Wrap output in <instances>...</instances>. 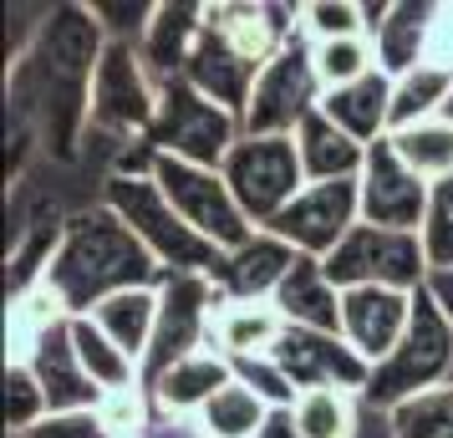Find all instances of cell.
<instances>
[{
    "instance_id": "11",
    "label": "cell",
    "mask_w": 453,
    "mask_h": 438,
    "mask_svg": "<svg viewBox=\"0 0 453 438\" xmlns=\"http://www.w3.org/2000/svg\"><path fill=\"white\" fill-rule=\"evenodd\" d=\"M225 184L240 199L245 219L265 230L270 219L306 188V168L296 153V138H240L225 158Z\"/></svg>"
},
{
    "instance_id": "28",
    "label": "cell",
    "mask_w": 453,
    "mask_h": 438,
    "mask_svg": "<svg viewBox=\"0 0 453 438\" xmlns=\"http://www.w3.org/2000/svg\"><path fill=\"white\" fill-rule=\"evenodd\" d=\"M449 97H453V66H438V62L412 66L408 77L392 82V133L443 118Z\"/></svg>"
},
{
    "instance_id": "25",
    "label": "cell",
    "mask_w": 453,
    "mask_h": 438,
    "mask_svg": "<svg viewBox=\"0 0 453 438\" xmlns=\"http://www.w3.org/2000/svg\"><path fill=\"white\" fill-rule=\"evenodd\" d=\"M280 336H286V316L270 301H225L214 311V352H225L229 362L270 357Z\"/></svg>"
},
{
    "instance_id": "4",
    "label": "cell",
    "mask_w": 453,
    "mask_h": 438,
    "mask_svg": "<svg viewBox=\"0 0 453 438\" xmlns=\"http://www.w3.org/2000/svg\"><path fill=\"white\" fill-rule=\"evenodd\" d=\"M443 382H453V321L438 306V296L423 286L418 301H412L408 336L397 342V352L382 367H372V382L362 393V403L377 408V413H392L397 403H408L418 393H433Z\"/></svg>"
},
{
    "instance_id": "30",
    "label": "cell",
    "mask_w": 453,
    "mask_h": 438,
    "mask_svg": "<svg viewBox=\"0 0 453 438\" xmlns=\"http://www.w3.org/2000/svg\"><path fill=\"white\" fill-rule=\"evenodd\" d=\"M296 428L306 438H357V423H362V393H347V388H311L301 393V403L290 408Z\"/></svg>"
},
{
    "instance_id": "8",
    "label": "cell",
    "mask_w": 453,
    "mask_h": 438,
    "mask_svg": "<svg viewBox=\"0 0 453 438\" xmlns=\"http://www.w3.org/2000/svg\"><path fill=\"white\" fill-rule=\"evenodd\" d=\"M321 271L336 291H357V286H388V291H423L428 286V255L423 240L403 230H377V225H357V230L321 260Z\"/></svg>"
},
{
    "instance_id": "14",
    "label": "cell",
    "mask_w": 453,
    "mask_h": 438,
    "mask_svg": "<svg viewBox=\"0 0 453 438\" xmlns=\"http://www.w3.org/2000/svg\"><path fill=\"white\" fill-rule=\"evenodd\" d=\"M412 301H418V291H388V286L342 291V342L367 367H382L397 352V342L408 336Z\"/></svg>"
},
{
    "instance_id": "18",
    "label": "cell",
    "mask_w": 453,
    "mask_h": 438,
    "mask_svg": "<svg viewBox=\"0 0 453 438\" xmlns=\"http://www.w3.org/2000/svg\"><path fill=\"white\" fill-rule=\"evenodd\" d=\"M296 260H301V250H290L280 234L255 230L240 250H229L219 260L214 286L225 291V301H275L286 275L296 271Z\"/></svg>"
},
{
    "instance_id": "6",
    "label": "cell",
    "mask_w": 453,
    "mask_h": 438,
    "mask_svg": "<svg viewBox=\"0 0 453 438\" xmlns=\"http://www.w3.org/2000/svg\"><path fill=\"white\" fill-rule=\"evenodd\" d=\"M158 118V87L143 72V57L133 42H107L97 82H92V138L112 148H133L148 138V127Z\"/></svg>"
},
{
    "instance_id": "15",
    "label": "cell",
    "mask_w": 453,
    "mask_h": 438,
    "mask_svg": "<svg viewBox=\"0 0 453 438\" xmlns=\"http://www.w3.org/2000/svg\"><path fill=\"white\" fill-rule=\"evenodd\" d=\"M275 362L280 373L296 382V393H311V388H347V393H367L372 367L351 352L342 336L326 332H301V327H286V336L275 342Z\"/></svg>"
},
{
    "instance_id": "16",
    "label": "cell",
    "mask_w": 453,
    "mask_h": 438,
    "mask_svg": "<svg viewBox=\"0 0 453 438\" xmlns=\"http://www.w3.org/2000/svg\"><path fill=\"white\" fill-rule=\"evenodd\" d=\"M362 11H367V36L377 46V66L392 82L428 62L433 11H438L433 0H362Z\"/></svg>"
},
{
    "instance_id": "45",
    "label": "cell",
    "mask_w": 453,
    "mask_h": 438,
    "mask_svg": "<svg viewBox=\"0 0 453 438\" xmlns=\"http://www.w3.org/2000/svg\"><path fill=\"white\" fill-rule=\"evenodd\" d=\"M357 438H392L388 413H377V408H367V403H362V423H357Z\"/></svg>"
},
{
    "instance_id": "17",
    "label": "cell",
    "mask_w": 453,
    "mask_h": 438,
    "mask_svg": "<svg viewBox=\"0 0 453 438\" xmlns=\"http://www.w3.org/2000/svg\"><path fill=\"white\" fill-rule=\"evenodd\" d=\"M26 367L36 373V382H42L46 408H51V413H92V408L103 403V388L87 377L82 357H77V342H72V316L57 321V327L36 342V352H31Z\"/></svg>"
},
{
    "instance_id": "35",
    "label": "cell",
    "mask_w": 453,
    "mask_h": 438,
    "mask_svg": "<svg viewBox=\"0 0 453 438\" xmlns=\"http://www.w3.org/2000/svg\"><path fill=\"white\" fill-rule=\"evenodd\" d=\"M301 31H306L311 46L367 36V11H362L357 0H306V5H301Z\"/></svg>"
},
{
    "instance_id": "39",
    "label": "cell",
    "mask_w": 453,
    "mask_h": 438,
    "mask_svg": "<svg viewBox=\"0 0 453 438\" xmlns=\"http://www.w3.org/2000/svg\"><path fill=\"white\" fill-rule=\"evenodd\" d=\"M234 382H245L250 393L260 397V403H270V408H296V403H301L296 382L280 373L275 357H240V362H234Z\"/></svg>"
},
{
    "instance_id": "27",
    "label": "cell",
    "mask_w": 453,
    "mask_h": 438,
    "mask_svg": "<svg viewBox=\"0 0 453 438\" xmlns=\"http://www.w3.org/2000/svg\"><path fill=\"white\" fill-rule=\"evenodd\" d=\"M57 321H66V306L62 296L51 291V286H26V291L11 296V306H5V362H31L36 352V342H42Z\"/></svg>"
},
{
    "instance_id": "31",
    "label": "cell",
    "mask_w": 453,
    "mask_h": 438,
    "mask_svg": "<svg viewBox=\"0 0 453 438\" xmlns=\"http://www.w3.org/2000/svg\"><path fill=\"white\" fill-rule=\"evenodd\" d=\"M397 158L423 179V184H443L453 179V123L433 118V123H418V127H403V133H388Z\"/></svg>"
},
{
    "instance_id": "32",
    "label": "cell",
    "mask_w": 453,
    "mask_h": 438,
    "mask_svg": "<svg viewBox=\"0 0 453 438\" xmlns=\"http://www.w3.org/2000/svg\"><path fill=\"white\" fill-rule=\"evenodd\" d=\"M265 418H270V403H260L245 382H229L225 393L199 413V428H204V438H260Z\"/></svg>"
},
{
    "instance_id": "5",
    "label": "cell",
    "mask_w": 453,
    "mask_h": 438,
    "mask_svg": "<svg viewBox=\"0 0 453 438\" xmlns=\"http://www.w3.org/2000/svg\"><path fill=\"white\" fill-rule=\"evenodd\" d=\"M240 138H245L240 118L225 112L219 103H209L204 92H194L188 82H168L158 92V118L148 127V143L158 153L199 164V168H225L229 148Z\"/></svg>"
},
{
    "instance_id": "47",
    "label": "cell",
    "mask_w": 453,
    "mask_h": 438,
    "mask_svg": "<svg viewBox=\"0 0 453 438\" xmlns=\"http://www.w3.org/2000/svg\"><path fill=\"white\" fill-rule=\"evenodd\" d=\"M11 438H26V434H11Z\"/></svg>"
},
{
    "instance_id": "40",
    "label": "cell",
    "mask_w": 453,
    "mask_h": 438,
    "mask_svg": "<svg viewBox=\"0 0 453 438\" xmlns=\"http://www.w3.org/2000/svg\"><path fill=\"white\" fill-rule=\"evenodd\" d=\"M153 11L158 5H148V0H92V16L103 21V31H107V42H143V31H148V21H153Z\"/></svg>"
},
{
    "instance_id": "42",
    "label": "cell",
    "mask_w": 453,
    "mask_h": 438,
    "mask_svg": "<svg viewBox=\"0 0 453 438\" xmlns=\"http://www.w3.org/2000/svg\"><path fill=\"white\" fill-rule=\"evenodd\" d=\"M428 62L453 66V0L433 11V36H428Z\"/></svg>"
},
{
    "instance_id": "23",
    "label": "cell",
    "mask_w": 453,
    "mask_h": 438,
    "mask_svg": "<svg viewBox=\"0 0 453 438\" xmlns=\"http://www.w3.org/2000/svg\"><path fill=\"white\" fill-rule=\"evenodd\" d=\"M321 112H326L342 133H351L362 148L382 143V138L392 133V77L377 66V72H367L362 82L326 92V97H321Z\"/></svg>"
},
{
    "instance_id": "36",
    "label": "cell",
    "mask_w": 453,
    "mask_h": 438,
    "mask_svg": "<svg viewBox=\"0 0 453 438\" xmlns=\"http://www.w3.org/2000/svg\"><path fill=\"white\" fill-rule=\"evenodd\" d=\"M46 418H51V408H46L36 373L26 362H5V423H11V434H31Z\"/></svg>"
},
{
    "instance_id": "43",
    "label": "cell",
    "mask_w": 453,
    "mask_h": 438,
    "mask_svg": "<svg viewBox=\"0 0 453 438\" xmlns=\"http://www.w3.org/2000/svg\"><path fill=\"white\" fill-rule=\"evenodd\" d=\"M138 438H204V428H199V418H179V413H153V423H148Z\"/></svg>"
},
{
    "instance_id": "3",
    "label": "cell",
    "mask_w": 453,
    "mask_h": 438,
    "mask_svg": "<svg viewBox=\"0 0 453 438\" xmlns=\"http://www.w3.org/2000/svg\"><path fill=\"white\" fill-rule=\"evenodd\" d=\"M103 204L148 245V255L164 265V275H214L225 250H214L204 234L184 225V214L168 204L158 179H123L112 173L103 184Z\"/></svg>"
},
{
    "instance_id": "19",
    "label": "cell",
    "mask_w": 453,
    "mask_h": 438,
    "mask_svg": "<svg viewBox=\"0 0 453 438\" xmlns=\"http://www.w3.org/2000/svg\"><path fill=\"white\" fill-rule=\"evenodd\" d=\"M260 72H265V66L245 62L240 51H229V46L204 26V31H199V42H194V51H188L184 82L194 87V92H204L209 103H219L225 112H234L240 127H245V107H250L255 82H260Z\"/></svg>"
},
{
    "instance_id": "20",
    "label": "cell",
    "mask_w": 453,
    "mask_h": 438,
    "mask_svg": "<svg viewBox=\"0 0 453 438\" xmlns=\"http://www.w3.org/2000/svg\"><path fill=\"white\" fill-rule=\"evenodd\" d=\"M199 31H204V5H194V0H158L143 42H138L143 72L153 77L158 92L168 82H184V66H188L194 42H199Z\"/></svg>"
},
{
    "instance_id": "26",
    "label": "cell",
    "mask_w": 453,
    "mask_h": 438,
    "mask_svg": "<svg viewBox=\"0 0 453 438\" xmlns=\"http://www.w3.org/2000/svg\"><path fill=\"white\" fill-rule=\"evenodd\" d=\"M92 321H97V332H103L107 342H118V347L143 367L148 347H153V327H158V286L107 296L103 306L92 311Z\"/></svg>"
},
{
    "instance_id": "9",
    "label": "cell",
    "mask_w": 453,
    "mask_h": 438,
    "mask_svg": "<svg viewBox=\"0 0 453 438\" xmlns=\"http://www.w3.org/2000/svg\"><path fill=\"white\" fill-rule=\"evenodd\" d=\"M321 97H326V87L316 77L311 42L306 31H296L286 42V51L260 72V82L250 92L245 138H296V127L321 107Z\"/></svg>"
},
{
    "instance_id": "34",
    "label": "cell",
    "mask_w": 453,
    "mask_h": 438,
    "mask_svg": "<svg viewBox=\"0 0 453 438\" xmlns=\"http://www.w3.org/2000/svg\"><path fill=\"white\" fill-rule=\"evenodd\" d=\"M311 62H316L321 87H326V92H336V87H351V82H362L367 72H377V46H372V36L321 42V46H311Z\"/></svg>"
},
{
    "instance_id": "21",
    "label": "cell",
    "mask_w": 453,
    "mask_h": 438,
    "mask_svg": "<svg viewBox=\"0 0 453 438\" xmlns=\"http://www.w3.org/2000/svg\"><path fill=\"white\" fill-rule=\"evenodd\" d=\"M229 382H234V362L209 347V352H194V357H184V362H173L158 382H148V393H153V408H158V413L199 418Z\"/></svg>"
},
{
    "instance_id": "7",
    "label": "cell",
    "mask_w": 453,
    "mask_h": 438,
    "mask_svg": "<svg viewBox=\"0 0 453 438\" xmlns=\"http://www.w3.org/2000/svg\"><path fill=\"white\" fill-rule=\"evenodd\" d=\"M219 306H225V291L214 286V275H164L158 280V327H153V347L143 357V388L158 382L173 362L214 347Z\"/></svg>"
},
{
    "instance_id": "1",
    "label": "cell",
    "mask_w": 453,
    "mask_h": 438,
    "mask_svg": "<svg viewBox=\"0 0 453 438\" xmlns=\"http://www.w3.org/2000/svg\"><path fill=\"white\" fill-rule=\"evenodd\" d=\"M103 51L107 31L92 16V5H46L36 36L21 51H11V138H26L42 164L82 168Z\"/></svg>"
},
{
    "instance_id": "37",
    "label": "cell",
    "mask_w": 453,
    "mask_h": 438,
    "mask_svg": "<svg viewBox=\"0 0 453 438\" xmlns=\"http://www.w3.org/2000/svg\"><path fill=\"white\" fill-rule=\"evenodd\" d=\"M418 240H423V255H428V271H433V275L453 271V179L433 184V194H428V219H423Z\"/></svg>"
},
{
    "instance_id": "38",
    "label": "cell",
    "mask_w": 453,
    "mask_h": 438,
    "mask_svg": "<svg viewBox=\"0 0 453 438\" xmlns=\"http://www.w3.org/2000/svg\"><path fill=\"white\" fill-rule=\"evenodd\" d=\"M153 393H148L143 382H133V388H118V393H103L97 403V418H103V428L112 438H138L153 423Z\"/></svg>"
},
{
    "instance_id": "46",
    "label": "cell",
    "mask_w": 453,
    "mask_h": 438,
    "mask_svg": "<svg viewBox=\"0 0 453 438\" xmlns=\"http://www.w3.org/2000/svg\"><path fill=\"white\" fill-rule=\"evenodd\" d=\"M443 123H453V97H449V107H443Z\"/></svg>"
},
{
    "instance_id": "44",
    "label": "cell",
    "mask_w": 453,
    "mask_h": 438,
    "mask_svg": "<svg viewBox=\"0 0 453 438\" xmlns=\"http://www.w3.org/2000/svg\"><path fill=\"white\" fill-rule=\"evenodd\" d=\"M260 438H306V434L296 428L290 408H270V418H265V428H260Z\"/></svg>"
},
{
    "instance_id": "10",
    "label": "cell",
    "mask_w": 453,
    "mask_h": 438,
    "mask_svg": "<svg viewBox=\"0 0 453 438\" xmlns=\"http://www.w3.org/2000/svg\"><path fill=\"white\" fill-rule=\"evenodd\" d=\"M153 179H158V188L168 194V204L184 214L188 230L204 234L214 250L229 255V250H240L250 234H255V225L245 219V209H240V199L229 194V184H225L219 168H199V164H184V158L158 153Z\"/></svg>"
},
{
    "instance_id": "13",
    "label": "cell",
    "mask_w": 453,
    "mask_h": 438,
    "mask_svg": "<svg viewBox=\"0 0 453 438\" xmlns=\"http://www.w3.org/2000/svg\"><path fill=\"white\" fill-rule=\"evenodd\" d=\"M428 194H433V184H423L397 158L392 138L367 148V164H362V225L418 234L423 219H428Z\"/></svg>"
},
{
    "instance_id": "41",
    "label": "cell",
    "mask_w": 453,
    "mask_h": 438,
    "mask_svg": "<svg viewBox=\"0 0 453 438\" xmlns=\"http://www.w3.org/2000/svg\"><path fill=\"white\" fill-rule=\"evenodd\" d=\"M26 438H112V434L103 428V418H97V408H92V413H51Z\"/></svg>"
},
{
    "instance_id": "24",
    "label": "cell",
    "mask_w": 453,
    "mask_h": 438,
    "mask_svg": "<svg viewBox=\"0 0 453 438\" xmlns=\"http://www.w3.org/2000/svg\"><path fill=\"white\" fill-rule=\"evenodd\" d=\"M296 153H301V168H306V184L362 179V164H367V148L357 143L351 133H342L321 107L296 127Z\"/></svg>"
},
{
    "instance_id": "22",
    "label": "cell",
    "mask_w": 453,
    "mask_h": 438,
    "mask_svg": "<svg viewBox=\"0 0 453 438\" xmlns=\"http://www.w3.org/2000/svg\"><path fill=\"white\" fill-rule=\"evenodd\" d=\"M270 306L286 316V327L342 336V291L331 286L326 271H321V260H311V255L296 260V271L286 275V286L275 291Z\"/></svg>"
},
{
    "instance_id": "33",
    "label": "cell",
    "mask_w": 453,
    "mask_h": 438,
    "mask_svg": "<svg viewBox=\"0 0 453 438\" xmlns=\"http://www.w3.org/2000/svg\"><path fill=\"white\" fill-rule=\"evenodd\" d=\"M388 423H392V438H453V382L397 403Z\"/></svg>"
},
{
    "instance_id": "12",
    "label": "cell",
    "mask_w": 453,
    "mask_h": 438,
    "mask_svg": "<svg viewBox=\"0 0 453 438\" xmlns=\"http://www.w3.org/2000/svg\"><path fill=\"white\" fill-rule=\"evenodd\" d=\"M357 225H362V179H331V184H306L265 230L280 234L290 250L326 260Z\"/></svg>"
},
{
    "instance_id": "2",
    "label": "cell",
    "mask_w": 453,
    "mask_h": 438,
    "mask_svg": "<svg viewBox=\"0 0 453 438\" xmlns=\"http://www.w3.org/2000/svg\"><path fill=\"white\" fill-rule=\"evenodd\" d=\"M164 265L107 204H87L66 219L62 250L51 255L46 286L62 296L66 316H92L107 296L158 286Z\"/></svg>"
},
{
    "instance_id": "29",
    "label": "cell",
    "mask_w": 453,
    "mask_h": 438,
    "mask_svg": "<svg viewBox=\"0 0 453 438\" xmlns=\"http://www.w3.org/2000/svg\"><path fill=\"white\" fill-rule=\"evenodd\" d=\"M72 342H77V357H82L87 377H92L103 393H118V388L143 382V367H138L118 342H107L92 316H72Z\"/></svg>"
}]
</instances>
